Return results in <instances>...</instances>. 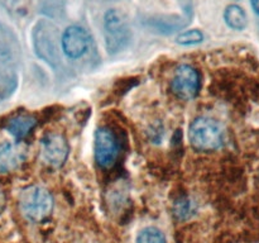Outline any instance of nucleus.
Masks as SVG:
<instances>
[{
    "label": "nucleus",
    "instance_id": "ddd939ff",
    "mask_svg": "<svg viewBox=\"0 0 259 243\" xmlns=\"http://www.w3.org/2000/svg\"><path fill=\"white\" fill-rule=\"evenodd\" d=\"M192 213L191 204L189 201H180L179 204L175 208V214L179 219H185V218H189L190 214Z\"/></svg>",
    "mask_w": 259,
    "mask_h": 243
},
{
    "label": "nucleus",
    "instance_id": "20e7f679",
    "mask_svg": "<svg viewBox=\"0 0 259 243\" xmlns=\"http://www.w3.org/2000/svg\"><path fill=\"white\" fill-rule=\"evenodd\" d=\"M119 156V144L116 136L106 127L99 128L95 133V158L104 169L115 164Z\"/></svg>",
    "mask_w": 259,
    "mask_h": 243
},
{
    "label": "nucleus",
    "instance_id": "7ed1b4c3",
    "mask_svg": "<svg viewBox=\"0 0 259 243\" xmlns=\"http://www.w3.org/2000/svg\"><path fill=\"white\" fill-rule=\"evenodd\" d=\"M171 89L175 95L182 100L194 99L200 90V75L196 68L190 65L179 66L175 70Z\"/></svg>",
    "mask_w": 259,
    "mask_h": 243
},
{
    "label": "nucleus",
    "instance_id": "39448f33",
    "mask_svg": "<svg viewBox=\"0 0 259 243\" xmlns=\"http://www.w3.org/2000/svg\"><path fill=\"white\" fill-rule=\"evenodd\" d=\"M106 46L110 52H118L128 42V27L124 15L113 9L105 15Z\"/></svg>",
    "mask_w": 259,
    "mask_h": 243
},
{
    "label": "nucleus",
    "instance_id": "f8f14e48",
    "mask_svg": "<svg viewBox=\"0 0 259 243\" xmlns=\"http://www.w3.org/2000/svg\"><path fill=\"white\" fill-rule=\"evenodd\" d=\"M204 39V34H202L201 30L199 29H190L186 32L181 33V34L177 37V42L180 45L184 46H191V45H197V43L202 42Z\"/></svg>",
    "mask_w": 259,
    "mask_h": 243
},
{
    "label": "nucleus",
    "instance_id": "0eeeda50",
    "mask_svg": "<svg viewBox=\"0 0 259 243\" xmlns=\"http://www.w3.org/2000/svg\"><path fill=\"white\" fill-rule=\"evenodd\" d=\"M89 45H90L89 34L83 28L78 27V25H71L63 32L62 50L67 57H81L86 53Z\"/></svg>",
    "mask_w": 259,
    "mask_h": 243
},
{
    "label": "nucleus",
    "instance_id": "6e6552de",
    "mask_svg": "<svg viewBox=\"0 0 259 243\" xmlns=\"http://www.w3.org/2000/svg\"><path fill=\"white\" fill-rule=\"evenodd\" d=\"M25 158V149L22 144L13 142L0 143V172H10L17 169Z\"/></svg>",
    "mask_w": 259,
    "mask_h": 243
},
{
    "label": "nucleus",
    "instance_id": "9d476101",
    "mask_svg": "<svg viewBox=\"0 0 259 243\" xmlns=\"http://www.w3.org/2000/svg\"><path fill=\"white\" fill-rule=\"evenodd\" d=\"M224 19L227 22V24L229 25L232 29L235 30H243L247 27V14L243 10V8H240L239 5H229V7L225 9L224 13Z\"/></svg>",
    "mask_w": 259,
    "mask_h": 243
},
{
    "label": "nucleus",
    "instance_id": "1a4fd4ad",
    "mask_svg": "<svg viewBox=\"0 0 259 243\" xmlns=\"http://www.w3.org/2000/svg\"><path fill=\"white\" fill-rule=\"evenodd\" d=\"M35 124H37V120L33 116L18 115L8 122L7 131L17 139H23L33 131Z\"/></svg>",
    "mask_w": 259,
    "mask_h": 243
},
{
    "label": "nucleus",
    "instance_id": "f257e3e1",
    "mask_svg": "<svg viewBox=\"0 0 259 243\" xmlns=\"http://www.w3.org/2000/svg\"><path fill=\"white\" fill-rule=\"evenodd\" d=\"M19 208L23 217L33 223L47 219L53 209L52 195L39 186H29L19 196Z\"/></svg>",
    "mask_w": 259,
    "mask_h": 243
},
{
    "label": "nucleus",
    "instance_id": "4468645a",
    "mask_svg": "<svg viewBox=\"0 0 259 243\" xmlns=\"http://www.w3.org/2000/svg\"><path fill=\"white\" fill-rule=\"evenodd\" d=\"M250 3H252V7L254 9V12L259 15V0H250Z\"/></svg>",
    "mask_w": 259,
    "mask_h": 243
},
{
    "label": "nucleus",
    "instance_id": "423d86ee",
    "mask_svg": "<svg viewBox=\"0 0 259 243\" xmlns=\"http://www.w3.org/2000/svg\"><path fill=\"white\" fill-rule=\"evenodd\" d=\"M68 144L65 137L57 133H50L42 139L40 153L43 161L52 167H61L68 157Z\"/></svg>",
    "mask_w": 259,
    "mask_h": 243
},
{
    "label": "nucleus",
    "instance_id": "9b49d317",
    "mask_svg": "<svg viewBox=\"0 0 259 243\" xmlns=\"http://www.w3.org/2000/svg\"><path fill=\"white\" fill-rule=\"evenodd\" d=\"M136 243H167L166 237L159 229L154 227H147L137 235Z\"/></svg>",
    "mask_w": 259,
    "mask_h": 243
},
{
    "label": "nucleus",
    "instance_id": "f03ea898",
    "mask_svg": "<svg viewBox=\"0 0 259 243\" xmlns=\"http://www.w3.org/2000/svg\"><path fill=\"white\" fill-rule=\"evenodd\" d=\"M189 138L199 151H214L224 143V132L215 119L200 116L190 126Z\"/></svg>",
    "mask_w": 259,
    "mask_h": 243
}]
</instances>
